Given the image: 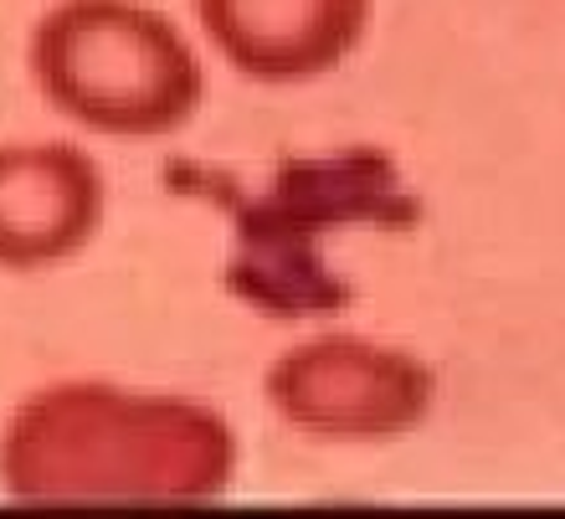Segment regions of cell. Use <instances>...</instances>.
<instances>
[{"mask_svg":"<svg viewBox=\"0 0 565 519\" xmlns=\"http://www.w3.org/2000/svg\"><path fill=\"white\" fill-rule=\"evenodd\" d=\"M437 371L417 350L350 329L282 345L263 371V401L294 437L334 447L396 443L437 412Z\"/></svg>","mask_w":565,"mask_h":519,"instance_id":"obj_4","label":"cell"},{"mask_svg":"<svg viewBox=\"0 0 565 519\" xmlns=\"http://www.w3.org/2000/svg\"><path fill=\"white\" fill-rule=\"evenodd\" d=\"M232 416L180 391L62 375L0 422V494L21 505H195L237 484Z\"/></svg>","mask_w":565,"mask_h":519,"instance_id":"obj_1","label":"cell"},{"mask_svg":"<svg viewBox=\"0 0 565 519\" xmlns=\"http://www.w3.org/2000/svg\"><path fill=\"white\" fill-rule=\"evenodd\" d=\"M108 216V180L73 139L0 145V273H52L88 253Z\"/></svg>","mask_w":565,"mask_h":519,"instance_id":"obj_5","label":"cell"},{"mask_svg":"<svg viewBox=\"0 0 565 519\" xmlns=\"http://www.w3.org/2000/svg\"><path fill=\"white\" fill-rule=\"evenodd\" d=\"M26 67L46 108L104 139H170L201 114L206 62L149 0H52L31 27Z\"/></svg>","mask_w":565,"mask_h":519,"instance_id":"obj_2","label":"cell"},{"mask_svg":"<svg viewBox=\"0 0 565 519\" xmlns=\"http://www.w3.org/2000/svg\"><path fill=\"white\" fill-rule=\"evenodd\" d=\"M371 15L375 0H195L206 46L263 88L340 73L365 42Z\"/></svg>","mask_w":565,"mask_h":519,"instance_id":"obj_6","label":"cell"},{"mask_svg":"<svg viewBox=\"0 0 565 519\" xmlns=\"http://www.w3.org/2000/svg\"><path fill=\"white\" fill-rule=\"evenodd\" d=\"M365 222H417V201L375 149H344L313 165H288L273 191L237 216L232 288L268 319H309L340 309V283L319 267V232Z\"/></svg>","mask_w":565,"mask_h":519,"instance_id":"obj_3","label":"cell"}]
</instances>
